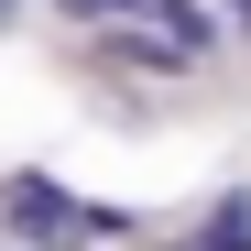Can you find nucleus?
Listing matches in <instances>:
<instances>
[{"label": "nucleus", "instance_id": "1", "mask_svg": "<svg viewBox=\"0 0 251 251\" xmlns=\"http://www.w3.org/2000/svg\"><path fill=\"white\" fill-rule=\"evenodd\" d=\"M0 219H11V240H33V251L44 240H88V207H76L55 175H11L0 186Z\"/></svg>", "mask_w": 251, "mask_h": 251}, {"label": "nucleus", "instance_id": "2", "mask_svg": "<svg viewBox=\"0 0 251 251\" xmlns=\"http://www.w3.org/2000/svg\"><path fill=\"white\" fill-rule=\"evenodd\" d=\"M131 22H153V33H164V44H175L186 66H197L207 44H219V11H207V0H142Z\"/></svg>", "mask_w": 251, "mask_h": 251}, {"label": "nucleus", "instance_id": "3", "mask_svg": "<svg viewBox=\"0 0 251 251\" xmlns=\"http://www.w3.org/2000/svg\"><path fill=\"white\" fill-rule=\"evenodd\" d=\"M66 22H99V11H142V0H55Z\"/></svg>", "mask_w": 251, "mask_h": 251}, {"label": "nucleus", "instance_id": "4", "mask_svg": "<svg viewBox=\"0 0 251 251\" xmlns=\"http://www.w3.org/2000/svg\"><path fill=\"white\" fill-rule=\"evenodd\" d=\"M219 11H229V33H240V44H251V0H219Z\"/></svg>", "mask_w": 251, "mask_h": 251}, {"label": "nucleus", "instance_id": "5", "mask_svg": "<svg viewBox=\"0 0 251 251\" xmlns=\"http://www.w3.org/2000/svg\"><path fill=\"white\" fill-rule=\"evenodd\" d=\"M11 11H22V0H0V22H11Z\"/></svg>", "mask_w": 251, "mask_h": 251}]
</instances>
